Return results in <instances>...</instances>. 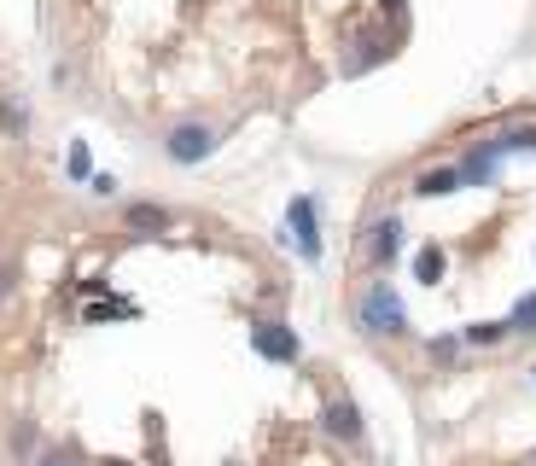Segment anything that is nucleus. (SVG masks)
Here are the masks:
<instances>
[{
    "label": "nucleus",
    "mask_w": 536,
    "mask_h": 466,
    "mask_svg": "<svg viewBox=\"0 0 536 466\" xmlns=\"http://www.w3.org/2000/svg\"><path fill=\"white\" fill-rule=\"evenodd\" d=\"M321 426H327L333 437H344V443H356V437H362V408H356L350 397H338V402H327Z\"/></svg>",
    "instance_id": "obj_3"
},
{
    "label": "nucleus",
    "mask_w": 536,
    "mask_h": 466,
    "mask_svg": "<svg viewBox=\"0 0 536 466\" xmlns=\"http://www.w3.org/2000/svg\"><path fill=\"white\" fill-rule=\"evenodd\" d=\"M164 152H169V164H199V158L216 152V134L204 129V123H181V129H169Z\"/></svg>",
    "instance_id": "obj_2"
},
{
    "label": "nucleus",
    "mask_w": 536,
    "mask_h": 466,
    "mask_svg": "<svg viewBox=\"0 0 536 466\" xmlns=\"http://www.w3.org/2000/svg\"><path fill=\"white\" fill-rule=\"evenodd\" d=\"M507 333V321H478V327H472V344H496V338H502Z\"/></svg>",
    "instance_id": "obj_13"
},
{
    "label": "nucleus",
    "mask_w": 536,
    "mask_h": 466,
    "mask_svg": "<svg viewBox=\"0 0 536 466\" xmlns=\"http://www.w3.org/2000/svg\"><path fill=\"white\" fill-rule=\"evenodd\" d=\"M385 12H402V0H385Z\"/></svg>",
    "instance_id": "obj_16"
},
{
    "label": "nucleus",
    "mask_w": 536,
    "mask_h": 466,
    "mask_svg": "<svg viewBox=\"0 0 536 466\" xmlns=\"http://www.w3.org/2000/svg\"><path fill=\"white\" fill-rule=\"evenodd\" d=\"M531 466H536V455H531Z\"/></svg>",
    "instance_id": "obj_17"
},
{
    "label": "nucleus",
    "mask_w": 536,
    "mask_h": 466,
    "mask_svg": "<svg viewBox=\"0 0 536 466\" xmlns=\"http://www.w3.org/2000/svg\"><path fill=\"white\" fill-rule=\"evenodd\" d=\"M397 251H402V222H379V228H373V263L385 268Z\"/></svg>",
    "instance_id": "obj_6"
},
{
    "label": "nucleus",
    "mask_w": 536,
    "mask_h": 466,
    "mask_svg": "<svg viewBox=\"0 0 536 466\" xmlns=\"http://www.w3.org/2000/svg\"><path fill=\"white\" fill-rule=\"evenodd\" d=\"M455 187H461L455 169H432V175H420V193H426V199H443V193H455Z\"/></svg>",
    "instance_id": "obj_7"
},
{
    "label": "nucleus",
    "mask_w": 536,
    "mask_h": 466,
    "mask_svg": "<svg viewBox=\"0 0 536 466\" xmlns=\"http://www.w3.org/2000/svg\"><path fill=\"white\" fill-rule=\"evenodd\" d=\"M35 466H76V455H41Z\"/></svg>",
    "instance_id": "obj_15"
},
{
    "label": "nucleus",
    "mask_w": 536,
    "mask_h": 466,
    "mask_svg": "<svg viewBox=\"0 0 536 466\" xmlns=\"http://www.w3.org/2000/svg\"><path fill=\"white\" fill-rule=\"evenodd\" d=\"M490 152H536V129H507Z\"/></svg>",
    "instance_id": "obj_9"
},
{
    "label": "nucleus",
    "mask_w": 536,
    "mask_h": 466,
    "mask_svg": "<svg viewBox=\"0 0 536 466\" xmlns=\"http://www.w3.org/2000/svg\"><path fill=\"white\" fill-rule=\"evenodd\" d=\"M70 175H88V146H82V140L70 146Z\"/></svg>",
    "instance_id": "obj_14"
},
{
    "label": "nucleus",
    "mask_w": 536,
    "mask_h": 466,
    "mask_svg": "<svg viewBox=\"0 0 536 466\" xmlns=\"http://www.w3.org/2000/svg\"><path fill=\"white\" fill-rule=\"evenodd\" d=\"M251 344H257L263 356H274V362H298V338L286 333V327H274V321H263V327L251 333Z\"/></svg>",
    "instance_id": "obj_4"
},
{
    "label": "nucleus",
    "mask_w": 536,
    "mask_h": 466,
    "mask_svg": "<svg viewBox=\"0 0 536 466\" xmlns=\"http://www.w3.org/2000/svg\"><path fill=\"white\" fill-rule=\"evenodd\" d=\"M513 333H525V338H536V292L531 298H519V309H513V321H507Z\"/></svg>",
    "instance_id": "obj_10"
},
{
    "label": "nucleus",
    "mask_w": 536,
    "mask_h": 466,
    "mask_svg": "<svg viewBox=\"0 0 536 466\" xmlns=\"http://www.w3.org/2000/svg\"><path fill=\"white\" fill-rule=\"evenodd\" d=\"M414 274H420V280H437V274H443V251H437V245H426V251L414 257Z\"/></svg>",
    "instance_id": "obj_12"
},
{
    "label": "nucleus",
    "mask_w": 536,
    "mask_h": 466,
    "mask_svg": "<svg viewBox=\"0 0 536 466\" xmlns=\"http://www.w3.org/2000/svg\"><path fill=\"white\" fill-rule=\"evenodd\" d=\"M129 228H169V210H158V204H129Z\"/></svg>",
    "instance_id": "obj_8"
},
{
    "label": "nucleus",
    "mask_w": 536,
    "mask_h": 466,
    "mask_svg": "<svg viewBox=\"0 0 536 466\" xmlns=\"http://www.w3.org/2000/svg\"><path fill=\"white\" fill-rule=\"evenodd\" d=\"M0 129H6V134L30 129V117H24V105H18V100H0Z\"/></svg>",
    "instance_id": "obj_11"
},
{
    "label": "nucleus",
    "mask_w": 536,
    "mask_h": 466,
    "mask_svg": "<svg viewBox=\"0 0 536 466\" xmlns=\"http://www.w3.org/2000/svg\"><path fill=\"white\" fill-rule=\"evenodd\" d=\"M362 327H368V333H385V338H397L402 327H408V315H402V303H397L391 286H373L368 292V303H362Z\"/></svg>",
    "instance_id": "obj_1"
},
{
    "label": "nucleus",
    "mask_w": 536,
    "mask_h": 466,
    "mask_svg": "<svg viewBox=\"0 0 536 466\" xmlns=\"http://www.w3.org/2000/svg\"><path fill=\"white\" fill-rule=\"evenodd\" d=\"M292 228H298L303 257H321V233H315V204L309 199H292Z\"/></svg>",
    "instance_id": "obj_5"
}]
</instances>
